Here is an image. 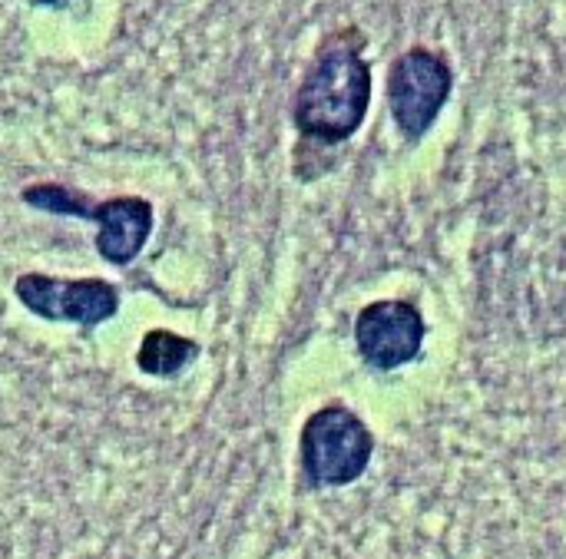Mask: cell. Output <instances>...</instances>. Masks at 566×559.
I'll return each instance as SVG.
<instances>
[{
	"label": "cell",
	"mask_w": 566,
	"mask_h": 559,
	"mask_svg": "<svg viewBox=\"0 0 566 559\" xmlns=\"http://www.w3.org/2000/svg\"><path fill=\"white\" fill-rule=\"evenodd\" d=\"M371 99V70L352 46H332L305 76L295 99V123L302 133L338 143L348 139Z\"/></svg>",
	"instance_id": "obj_1"
},
{
	"label": "cell",
	"mask_w": 566,
	"mask_h": 559,
	"mask_svg": "<svg viewBox=\"0 0 566 559\" xmlns=\"http://www.w3.org/2000/svg\"><path fill=\"white\" fill-rule=\"evenodd\" d=\"M371 434L368 428L345 408L318 411L302 434V461L318 487H345L358 481L371 461Z\"/></svg>",
	"instance_id": "obj_2"
},
{
	"label": "cell",
	"mask_w": 566,
	"mask_h": 559,
	"mask_svg": "<svg viewBox=\"0 0 566 559\" xmlns=\"http://www.w3.org/2000/svg\"><path fill=\"white\" fill-rule=\"evenodd\" d=\"M451 93V70L428 50H411L391 66L388 99L408 139H421Z\"/></svg>",
	"instance_id": "obj_3"
},
{
	"label": "cell",
	"mask_w": 566,
	"mask_h": 559,
	"mask_svg": "<svg viewBox=\"0 0 566 559\" xmlns=\"http://www.w3.org/2000/svg\"><path fill=\"white\" fill-rule=\"evenodd\" d=\"M20 302L50 321H76V325H99L116 315L119 298L109 282L86 278V282H63L46 275H23L17 282Z\"/></svg>",
	"instance_id": "obj_4"
},
{
	"label": "cell",
	"mask_w": 566,
	"mask_h": 559,
	"mask_svg": "<svg viewBox=\"0 0 566 559\" xmlns=\"http://www.w3.org/2000/svg\"><path fill=\"white\" fill-rule=\"evenodd\" d=\"M358 351L371 368H398L408 365L424 341V321L408 302H378L358 315L355 325Z\"/></svg>",
	"instance_id": "obj_5"
},
{
	"label": "cell",
	"mask_w": 566,
	"mask_h": 559,
	"mask_svg": "<svg viewBox=\"0 0 566 559\" xmlns=\"http://www.w3.org/2000/svg\"><path fill=\"white\" fill-rule=\"evenodd\" d=\"M90 219H96L99 235H96V249L106 262L126 265L139 255V249L149 239L153 229V209L143 199H113L103 202L90 212Z\"/></svg>",
	"instance_id": "obj_6"
},
{
	"label": "cell",
	"mask_w": 566,
	"mask_h": 559,
	"mask_svg": "<svg viewBox=\"0 0 566 559\" xmlns=\"http://www.w3.org/2000/svg\"><path fill=\"white\" fill-rule=\"evenodd\" d=\"M192 355H196L192 341H186L172 331H149L136 355V365L146 375H176Z\"/></svg>",
	"instance_id": "obj_7"
},
{
	"label": "cell",
	"mask_w": 566,
	"mask_h": 559,
	"mask_svg": "<svg viewBox=\"0 0 566 559\" xmlns=\"http://www.w3.org/2000/svg\"><path fill=\"white\" fill-rule=\"evenodd\" d=\"M23 199H27L30 205H36V209H46V212H66V215H86V219H90V212H93V209L83 205V199H76L73 192H66V189H60V186L30 189V192H23Z\"/></svg>",
	"instance_id": "obj_8"
},
{
	"label": "cell",
	"mask_w": 566,
	"mask_h": 559,
	"mask_svg": "<svg viewBox=\"0 0 566 559\" xmlns=\"http://www.w3.org/2000/svg\"><path fill=\"white\" fill-rule=\"evenodd\" d=\"M33 3H46V7H56V3H66V0H33Z\"/></svg>",
	"instance_id": "obj_9"
}]
</instances>
